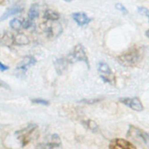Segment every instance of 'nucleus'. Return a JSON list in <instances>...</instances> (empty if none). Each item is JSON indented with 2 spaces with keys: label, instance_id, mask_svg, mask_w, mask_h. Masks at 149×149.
I'll use <instances>...</instances> for the list:
<instances>
[{
  "label": "nucleus",
  "instance_id": "f257e3e1",
  "mask_svg": "<svg viewBox=\"0 0 149 149\" xmlns=\"http://www.w3.org/2000/svg\"><path fill=\"white\" fill-rule=\"evenodd\" d=\"M143 54V51L141 47H133L119 56L118 61L124 66L132 67L140 62Z\"/></svg>",
  "mask_w": 149,
  "mask_h": 149
},
{
  "label": "nucleus",
  "instance_id": "f03ea898",
  "mask_svg": "<svg viewBox=\"0 0 149 149\" xmlns=\"http://www.w3.org/2000/svg\"><path fill=\"white\" fill-rule=\"evenodd\" d=\"M66 61L70 63L78 61H83L87 65L88 68H90L88 58L84 48L81 44H78L74 47L73 51L67 56Z\"/></svg>",
  "mask_w": 149,
  "mask_h": 149
},
{
  "label": "nucleus",
  "instance_id": "7ed1b4c3",
  "mask_svg": "<svg viewBox=\"0 0 149 149\" xmlns=\"http://www.w3.org/2000/svg\"><path fill=\"white\" fill-rule=\"evenodd\" d=\"M37 125L34 123H30L24 128L17 130L15 133V136L20 141L22 146L24 147L29 143L31 140L32 133L37 129Z\"/></svg>",
  "mask_w": 149,
  "mask_h": 149
},
{
  "label": "nucleus",
  "instance_id": "20e7f679",
  "mask_svg": "<svg viewBox=\"0 0 149 149\" xmlns=\"http://www.w3.org/2000/svg\"><path fill=\"white\" fill-rule=\"evenodd\" d=\"M127 136L129 137H135V138L139 139L149 148V134L143 130L134 126H130Z\"/></svg>",
  "mask_w": 149,
  "mask_h": 149
},
{
  "label": "nucleus",
  "instance_id": "39448f33",
  "mask_svg": "<svg viewBox=\"0 0 149 149\" xmlns=\"http://www.w3.org/2000/svg\"><path fill=\"white\" fill-rule=\"evenodd\" d=\"M119 101L122 104L129 107L134 111L140 112L144 109V107L142 102L137 97H123L120 98Z\"/></svg>",
  "mask_w": 149,
  "mask_h": 149
},
{
  "label": "nucleus",
  "instance_id": "423d86ee",
  "mask_svg": "<svg viewBox=\"0 0 149 149\" xmlns=\"http://www.w3.org/2000/svg\"><path fill=\"white\" fill-rule=\"evenodd\" d=\"M109 149H137L130 141L122 138H115L111 140Z\"/></svg>",
  "mask_w": 149,
  "mask_h": 149
},
{
  "label": "nucleus",
  "instance_id": "0eeeda50",
  "mask_svg": "<svg viewBox=\"0 0 149 149\" xmlns=\"http://www.w3.org/2000/svg\"><path fill=\"white\" fill-rule=\"evenodd\" d=\"M24 9V4L20 2L15 3L10 7L6 9L2 16L0 17V22L7 19L9 17L20 13Z\"/></svg>",
  "mask_w": 149,
  "mask_h": 149
},
{
  "label": "nucleus",
  "instance_id": "6e6552de",
  "mask_svg": "<svg viewBox=\"0 0 149 149\" xmlns=\"http://www.w3.org/2000/svg\"><path fill=\"white\" fill-rule=\"evenodd\" d=\"M36 62L37 60L33 56H26L18 64L16 67V70L21 71L22 73H25L29 67L34 65Z\"/></svg>",
  "mask_w": 149,
  "mask_h": 149
},
{
  "label": "nucleus",
  "instance_id": "1a4fd4ad",
  "mask_svg": "<svg viewBox=\"0 0 149 149\" xmlns=\"http://www.w3.org/2000/svg\"><path fill=\"white\" fill-rule=\"evenodd\" d=\"M72 16L73 20L80 26L87 24L91 21V19L84 12H75L72 13Z\"/></svg>",
  "mask_w": 149,
  "mask_h": 149
},
{
  "label": "nucleus",
  "instance_id": "9d476101",
  "mask_svg": "<svg viewBox=\"0 0 149 149\" xmlns=\"http://www.w3.org/2000/svg\"><path fill=\"white\" fill-rule=\"evenodd\" d=\"M13 44V36L8 32L4 33L0 36V45L5 46H10Z\"/></svg>",
  "mask_w": 149,
  "mask_h": 149
},
{
  "label": "nucleus",
  "instance_id": "9b49d317",
  "mask_svg": "<svg viewBox=\"0 0 149 149\" xmlns=\"http://www.w3.org/2000/svg\"><path fill=\"white\" fill-rule=\"evenodd\" d=\"M29 43V40L26 36L22 33H19L16 36H13V44L17 45H24Z\"/></svg>",
  "mask_w": 149,
  "mask_h": 149
},
{
  "label": "nucleus",
  "instance_id": "f8f14e48",
  "mask_svg": "<svg viewBox=\"0 0 149 149\" xmlns=\"http://www.w3.org/2000/svg\"><path fill=\"white\" fill-rule=\"evenodd\" d=\"M39 16V8L38 5L36 3L31 5L29 12H28V17L29 19L33 21L35 19Z\"/></svg>",
  "mask_w": 149,
  "mask_h": 149
},
{
  "label": "nucleus",
  "instance_id": "ddd939ff",
  "mask_svg": "<svg viewBox=\"0 0 149 149\" xmlns=\"http://www.w3.org/2000/svg\"><path fill=\"white\" fill-rule=\"evenodd\" d=\"M44 18L50 21H56L59 18V15L51 9H47L44 14Z\"/></svg>",
  "mask_w": 149,
  "mask_h": 149
},
{
  "label": "nucleus",
  "instance_id": "4468645a",
  "mask_svg": "<svg viewBox=\"0 0 149 149\" xmlns=\"http://www.w3.org/2000/svg\"><path fill=\"white\" fill-rule=\"evenodd\" d=\"M66 59H64L62 58L58 59L56 61L55 63V69L58 74H61L63 72L64 69H65L66 66V63H67Z\"/></svg>",
  "mask_w": 149,
  "mask_h": 149
},
{
  "label": "nucleus",
  "instance_id": "2eb2a0df",
  "mask_svg": "<svg viewBox=\"0 0 149 149\" xmlns=\"http://www.w3.org/2000/svg\"><path fill=\"white\" fill-rule=\"evenodd\" d=\"M97 69L100 72L108 74V75L111 74L112 73L109 65L105 62H100L98 64Z\"/></svg>",
  "mask_w": 149,
  "mask_h": 149
},
{
  "label": "nucleus",
  "instance_id": "dca6fc26",
  "mask_svg": "<svg viewBox=\"0 0 149 149\" xmlns=\"http://www.w3.org/2000/svg\"><path fill=\"white\" fill-rule=\"evenodd\" d=\"M9 26L12 29L17 30L22 26V23L19 19H16V18H14L10 21Z\"/></svg>",
  "mask_w": 149,
  "mask_h": 149
},
{
  "label": "nucleus",
  "instance_id": "f3484780",
  "mask_svg": "<svg viewBox=\"0 0 149 149\" xmlns=\"http://www.w3.org/2000/svg\"><path fill=\"white\" fill-rule=\"evenodd\" d=\"M31 102L34 104H40V105H48L49 104V102L48 101L46 100H44V99H41V98H35V99H33L31 100Z\"/></svg>",
  "mask_w": 149,
  "mask_h": 149
},
{
  "label": "nucleus",
  "instance_id": "a211bd4d",
  "mask_svg": "<svg viewBox=\"0 0 149 149\" xmlns=\"http://www.w3.org/2000/svg\"><path fill=\"white\" fill-rule=\"evenodd\" d=\"M138 12L142 15L146 16L149 20V10L147 8L144 7H139Z\"/></svg>",
  "mask_w": 149,
  "mask_h": 149
},
{
  "label": "nucleus",
  "instance_id": "6ab92c4d",
  "mask_svg": "<svg viewBox=\"0 0 149 149\" xmlns=\"http://www.w3.org/2000/svg\"><path fill=\"white\" fill-rule=\"evenodd\" d=\"M86 124L87 126L88 127V128L91 129L92 130H96V129H97V125L96 123H95L93 120H88L87 122H86Z\"/></svg>",
  "mask_w": 149,
  "mask_h": 149
},
{
  "label": "nucleus",
  "instance_id": "aec40b11",
  "mask_svg": "<svg viewBox=\"0 0 149 149\" xmlns=\"http://www.w3.org/2000/svg\"><path fill=\"white\" fill-rule=\"evenodd\" d=\"M100 101V99H86V100H82L80 101L81 102L84 104H94L98 101Z\"/></svg>",
  "mask_w": 149,
  "mask_h": 149
},
{
  "label": "nucleus",
  "instance_id": "412c9836",
  "mask_svg": "<svg viewBox=\"0 0 149 149\" xmlns=\"http://www.w3.org/2000/svg\"><path fill=\"white\" fill-rule=\"evenodd\" d=\"M115 8H116L118 10H119L121 11L122 12H123V13H127V9H126L125 8V7L122 4H121V3H116V4L115 5Z\"/></svg>",
  "mask_w": 149,
  "mask_h": 149
},
{
  "label": "nucleus",
  "instance_id": "4be33fe9",
  "mask_svg": "<svg viewBox=\"0 0 149 149\" xmlns=\"http://www.w3.org/2000/svg\"><path fill=\"white\" fill-rule=\"evenodd\" d=\"M32 25H33V22L31 20L29 19L27 20H25L23 23H22V27L25 29L30 28V27L32 26Z\"/></svg>",
  "mask_w": 149,
  "mask_h": 149
},
{
  "label": "nucleus",
  "instance_id": "5701e85b",
  "mask_svg": "<svg viewBox=\"0 0 149 149\" xmlns=\"http://www.w3.org/2000/svg\"><path fill=\"white\" fill-rule=\"evenodd\" d=\"M9 66L4 65L3 63H2L1 62H0V70L1 72H3L5 70H7L8 69H9Z\"/></svg>",
  "mask_w": 149,
  "mask_h": 149
},
{
  "label": "nucleus",
  "instance_id": "b1692460",
  "mask_svg": "<svg viewBox=\"0 0 149 149\" xmlns=\"http://www.w3.org/2000/svg\"><path fill=\"white\" fill-rule=\"evenodd\" d=\"M146 36L148 38V39H149V29L147 30L146 31Z\"/></svg>",
  "mask_w": 149,
  "mask_h": 149
},
{
  "label": "nucleus",
  "instance_id": "393cba45",
  "mask_svg": "<svg viewBox=\"0 0 149 149\" xmlns=\"http://www.w3.org/2000/svg\"><path fill=\"white\" fill-rule=\"evenodd\" d=\"M3 1H4V0H0V4H1V3L3 2Z\"/></svg>",
  "mask_w": 149,
  "mask_h": 149
},
{
  "label": "nucleus",
  "instance_id": "a878e982",
  "mask_svg": "<svg viewBox=\"0 0 149 149\" xmlns=\"http://www.w3.org/2000/svg\"><path fill=\"white\" fill-rule=\"evenodd\" d=\"M65 1H66V2H70V1H72V0H63Z\"/></svg>",
  "mask_w": 149,
  "mask_h": 149
},
{
  "label": "nucleus",
  "instance_id": "bb28decb",
  "mask_svg": "<svg viewBox=\"0 0 149 149\" xmlns=\"http://www.w3.org/2000/svg\"><path fill=\"white\" fill-rule=\"evenodd\" d=\"M0 86H1V84H0Z\"/></svg>",
  "mask_w": 149,
  "mask_h": 149
}]
</instances>
